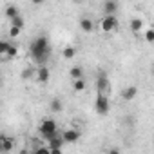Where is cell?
<instances>
[{
	"instance_id": "obj_1",
	"label": "cell",
	"mask_w": 154,
	"mask_h": 154,
	"mask_svg": "<svg viewBox=\"0 0 154 154\" xmlns=\"http://www.w3.org/2000/svg\"><path fill=\"white\" fill-rule=\"evenodd\" d=\"M29 51H31V56L33 60L42 67L45 65V62L49 60L51 56V44H49V38L45 35H40L36 38H33V42L29 44Z\"/></svg>"
},
{
	"instance_id": "obj_2",
	"label": "cell",
	"mask_w": 154,
	"mask_h": 154,
	"mask_svg": "<svg viewBox=\"0 0 154 154\" xmlns=\"http://www.w3.org/2000/svg\"><path fill=\"white\" fill-rule=\"evenodd\" d=\"M38 131H40V136H42V138H45L47 141H49V140H53L54 136H58V125H56V122H54V120H44V122L40 123Z\"/></svg>"
},
{
	"instance_id": "obj_3",
	"label": "cell",
	"mask_w": 154,
	"mask_h": 154,
	"mask_svg": "<svg viewBox=\"0 0 154 154\" xmlns=\"http://www.w3.org/2000/svg\"><path fill=\"white\" fill-rule=\"evenodd\" d=\"M94 111H96V114H100V116L109 114V111H111V102H109V96H107V94H96Z\"/></svg>"
},
{
	"instance_id": "obj_4",
	"label": "cell",
	"mask_w": 154,
	"mask_h": 154,
	"mask_svg": "<svg viewBox=\"0 0 154 154\" xmlns=\"http://www.w3.org/2000/svg\"><path fill=\"white\" fill-rule=\"evenodd\" d=\"M109 87H111V82H109L107 72L105 71H100L98 76H96V91H98V94H107Z\"/></svg>"
},
{
	"instance_id": "obj_5",
	"label": "cell",
	"mask_w": 154,
	"mask_h": 154,
	"mask_svg": "<svg viewBox=\"0 0 154 154\" xmlns=\"http://www.w3.org/2000/svg\"><path fill=\"white\" fill-rule=\"evenodd\" d=\"M100 27H102L103 33H112V31H116V29L120 27V22H118L116 15H112V17H103Z\"/></svg>"
},
{
	"instance_id": "obj_6",
	"label": "cell",
	"mask_w": 154,
	"mask_h": 154,
	"mask_svg": "<svg viewBox=\"0 0 154 154\" xmlns=\"http://www.w3.org/2000/svg\"><path fill=\"white\" fill-rule=\"evenodd\" d=\"M118 8H120V4L116 2V0H105V2L102 4V9H103L105 17H112V15H116Z\"/></svg>"
},
{
	"instance_id": "obj_7",
	"label": "cell",
	"mask_w": 154,
	"mask_h": 154,
	"mask_svg": "<svg viewBox=\"0 0 154 154\" xmlns=\"http://www.w3.org/2000/svg\"><path fill=\"white\" fill-rule=\"evenodd\" d=\"M62 138L65 143H76L80 140V131L76 129H67V131H62Z\"/></svg>"
},
{
	"instance_id": "obj_8",
	"label": "cell",
	"mask_w": 154,
	"mask_h": 154,
	"mask_svg": "<svg viewBox=\"0 0 154 154\" xmlns=\"http://www.w3.org/2000/svg\"><path fill=\"white\" fill-rule=\"evenodd\" d=\"M0 149H2V152H11L15 149V138L2 134L0 136Z\"/></svg>"
},
{
	"instance_id": "obj_9",
	"label": "cell",
	"mask_w": 154,
	"mask_h": 154,
	"mask_svg": "<svg viewBox=\"0 0 154 154\" xmlns=\"http://www.w3.org/2000/svg\"><path fill=\"white\" fill-rule=\"evenodd\" d=\"M136 94H138V87L136 85H127L122 91V100L123 102H132L136 98Z\"/></svg>"
},
{
	"instance_id": "obj_10",
	"label": "cell",
	"mask_w": 154,
	"mask_h": 154,
	"mask_svg": "<svg viewBox=\"0 0 154 154\" xmlns=\"http://www.w3.org/2000/svg\"><path fill=\"white\" fill-rule=\"evenodd\" d=\"M49 76H51V72H49V69L45 65H42V67L36 69V80L40 84H47L49 82Z\"/></svg>"
},
{
	"instance_id": "obj_11",
	"label": "cell",
	"mask_w": 154,
	"mask_h": 154,
	"mask_svg": "<svg viewBox=\"0 0 154 154\" xmlns=\"http://www.w3.org/2000/svg\"><path fill=\"white\" fill-rule=\"evenodd\" d=\"M80 29H82L84 33H93V31H94V24H93V20L87 18V17H84V18L80 20Z\"/></svg>"
},
{
	"instance_id": "obj_12",
	"label": "cell",
	"mask_w": 154,
	"mask_h": 154,
	"mask_svg": "<svg viewBox=\"0 0 154 154\" xmlns=\"http://www.w3.org/2000/svg\"><path fill=\"white\" fill-rule=\"evenodd\" d=\"M63 143H65V141H63L62 134H58V136H54L53 140H49V145H47V147H49L51 150H54V149H62V147H63Z\"/></svg>"
},
{
	"instance_id": "obj_13",
	"label": "cell",
	"mask_w": 154,
	"mask_h": 154,
	"mask_svg": "<svg viewBox=\"0 0 154 154\" xmlns=\"http://www.w3.org/2000/svg\"><path fill=\"white\" fill-rule=\"evenodd\" d=\"M6 17L9 18V20H13V18H17V17H20V11H18V8L17 6H13V4H9L8 8H6Z\"/></svg>"
},
{
	"instance_id": "obj_14",
	"label": "cell",
	"mask_w": 154,
	"mask_h": 154,
	"mask_svg": "<svg viewBox=\"0 0 154 154\" xmlns=\"http://www.w3.org/2000/svg\"><path fill=\"white\" fill-rule=\"evenodd\" d=\"M129 27H131L132 33H140V31L143 29V20H141V18H132V20L129 22Z\"/></svg>"
},
{
	"instance_id": "obj_15",
	"label": "cell",
	"mask_w": 154,
	"mask_h": 154,
	"mask_svg": "<svg viewBox=\"0 0 154 154\" xmlns=\"http://www.w3.org/2000/svg\"><path fill=\"white\" fill-rule=\"evenodd\" d=\"M69 74H71L72 82H74V80H82V76H84V71H82V67L74 65V67H71V69H69Z\"/></svg>"
},
{
	"instance_id": "obj_16",
	"label": "cell",
	"mask_w": 154,
	"mask_h": 154,
	"mask_svg": "<svg viewBox=\"0 0 154 154\" xmlns=\"http://www.w3.org/2000/svg\"><path fill=\"white\" fill-rule=\"evenodd\" d=\"M51 111L53 112H62V109H63V103H62V100H58V98H54V100H51Z\"/></svg>"
},
{
	"instance_id": "obj_17",
	"label": "cell",
	"mask_w": 154,
	"mask_h": 154,
	"mask_svg": "<svg viewBox=\"0 0 154 154\" xmlns=\"http://www.w3.org/2000/svg\"><path fill=\"white\" fill-rule=\"evenodd\" d=\"M62 54H63V58H65V60H71V58H74V54H76V49H74L72 45H67V47L62 51Z\"/></svg>"
},
{
	"instance_id": "obj_18",
	"label": "cell",
	"mask_w": 154,
	"mask_h": 154,
	"mask_svg": "<svg viewBox=\"0 0 154 154\" xmlns=\"http://www.w3.org/2000/svg\"><path fill=\"white\" fill-rule=\"evenodd\" d=\"M24 26H26V22H24V18L22 17H17V18H13L11 20V27H17V29H24Z\"/></svg>"
},
{
	"instance_id": "obj_19",
	"label": "cell",
	"mask_w": 154,
	"mask_h": 154,
	"mask_svg": "<svg viewBox=\"0 0 154 154\" xmlns=\"http://www.w3.org/2000/svg\"><path fill=\"white\" fill-rule=\"evenodd\" d=\"M72 89H74L76 93H82V91L85 89V82H84V78H82V80H74V82H72Z\"/></svg>"
},
{
	"instance_id": "obj_20",
	"label": "cell",
	"mask_w": 154,
	"mask_h": 154,
	"mask_svg": "<svg viewBox=\"0 0 154 154\" xmlns=\"http://www.w3.org/2000/svg\"><path fill=\"white\" fill-rule=\"evenodd\" d=\"M17 54H18V47H17L15 44H11V47H9V51H8V54H6L4 58H6V60H11V58H15Z\"/></svg>"
},
{
	"instance_id": "obj_21",
	"label": "cell",
	"mask_w": 154,
	"mask_h": 154,
	"mask_svg": "<svg viewBox=\"0 0 154 154\" xmlns=\"http://www.w3.org/2000/svg\"><path fill=\"white\" fill-rule=\"evenodd\" d=\"M145 42L147 44H154V27L145 29Z\"/></svg>"
},
{
	"instance_id": "obj_22",
	"label": "cell",
	"mask_w": 154,
	"mask_h": 154,
	"mask_svg": "<svg viewBox=\"0 0 154 154\" xmlns=\"http://www.w3.org/2000/svg\"><path fill=\"white\" fill-rule=\"evenodd\" d=\"M9 47H11V44H9L8 40H2V42H0V54L6 56V54H8V51H9Z\"/></svg>"
},
{
	"instance_id": "obj_23",
	"label": "cell",
	"mask_w": 154,
	"mask_h": 154,
	"mask_svg": "<svg viewBox=\"0 0 154 154\" xmlns=\"http://www.w3.org/2000/svg\"><path fill=\"white\" fill-rule=\"evenodd\" d=\"M35 154H51V149H49L47 145H42V147H38V149L35 150Z\"/></svg>"
},
{
	"instance_id": "obj_24",
	"label": "cell",
	"mask_w": 154,
	"mask_h": 154,
	"mask_svg": "<svg viewBox=\"0 0 154 154\" xmlns=\"http://www.w3.org/2000/svg\"><path fill=\"white\" fill-rule=\"evenodd\" d=\"M20 33H22V31H20V29H17V27H11V29H9V36H13V38H15V36H18Z\"/></svg>"
},
{
	"instance_id": "obj_25",
	"label": "cell",
	"mask_w": 154,
	"mask_h": 154,
	"mask_svg": "<svg viewBox=\"0 0 154 154\" xmlns=\"http://www.w3.org/2000/svg\"><path fill=\"white\" fill-rule=\"evenodd\" d=\"M31 72H33L31 69H24V71H22V78H29V76H31Z\"/></svg>"
},
{
	"instance_id": "obj_26",
	"label": "cell",
	"mask_w": 154,
	"mask_h": 154,
	"mask_svg": "<svg viewBox=\"0 0 154 154\" xmlns=\"http://www.w3.org/2000/svg\"><path fill=\"white\" fill-rule=\"evenodd\" d=\"M107 154H122V152H120V149L112 147V149H109V152H107Z\"/></svg>"
},
{
	"instance_id": "obj_27",
	"label": "cell",
	"mask_w": 154,
	"mask_h": 154,
	"mask_svg": "<svg viewBox=\"0 0 154 154\" xmlns=\"http://www.w3.org/2000/svg\"><path fill=\"white\" fill-rule=\"evenodd\" d=\"M51 154H62V149H54V150H51Z\"/></svg>"
},
{
	"instance_id": "obj_28",
	"label": "cell",
	"mask_w": 154,
	"mask_h": 154,
	"mask_svg": "<svg viewBox=\"0 0 154 154\" xmlns=\"http://www.w3.org/2000/svg\"><path fill=\"white\" fill-rule=\"evenodd\" d=\"M18 154H29V150H27V149H24V150H20Z\"/></svg>"
},
{
	"instance_id": "obj_29",
	"label": "cell",
	"mask_w": 154,
	"mask_h": 154,
	"mask_svg": "<svg viewBox=\"0 0 154 154\" xmlns=\"http://www.w3.org/2000/svg\"><path fill=\"white\" fill-rule=\"evenodd\" d=\"M152 74H154V65H152Z\"/></svg>"
},
{
	"instance_id": "obj_30",
	"label": "cell",
	"mask_w": 154,
	"mask_h": 154,
	"mask_svg": "<svg viewBox=\"0 0 154 154\" xmlns=\"http://www.w3.org/2000/svg\"><path fill=\"white\" fill-rule=\"evenodd\" d=\"M152 145H154V140H152Z\"/></svg>"
}]
</instances>
